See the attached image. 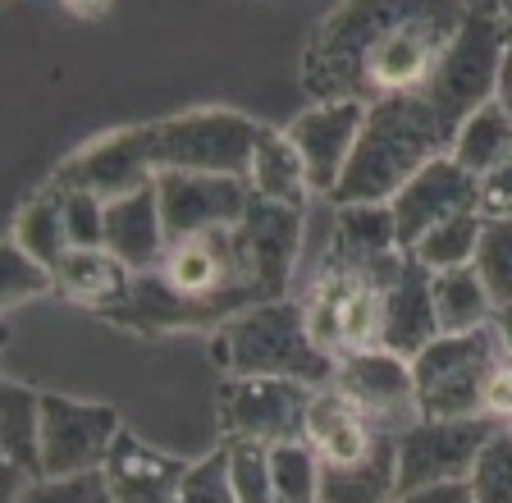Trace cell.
<instances>
[{"label":"cell","mask_w":512,"mask_h":503,"mask_svg":"<svg viewBox=\"0 0 512 503\" xmlns=\"http://www.w3.org/2000/svg\"><path fill=\"white\" fill-rule=\"evenodd\" d=\"M503 46H508V23H503L499 14L471 10L467 23L458 28V37L439 55V69L426 87V101L435 106L448 138H458L462 119H467L471 110L490 106V101L499 97Z\"/></svg>","instance_id":"7"},{"label":"cell","mask_w":512,"mask_h":503,"mask_svg":"<svg viewBox=\"0 0 512 503\" xmlns=\"http://www.w3.org/2000/svg\"><path fill=\"white\" fill-rule=\"evenodd\" d=\"M133 270L110 252V247H69L55 266V293L74 307H87L96 316H110L119 302L133 293Z\"/></svg>","instance_id":"20"},{"label":"cell","mask_w":512,"mask_h":503,"mask_svg":"<svg viewBox=\"0 0 512 503\" xmlns=\"http://www.w3.org/2000/svg\"><path fill=\"white\" fill-rule=\"evenodd\" d=\"M490 325H494V334H499L503 357H512V302H508V307H494Z\"/></svg>","instance_id":"40"},{"label":"cell","mask_w":512,"mask_h":503,"mask_svg":"<svg viewBox=\"0 0 512 503\" xmlns=\"http://www.w3.org/2000/svg\"><path fill=\"white\" fill-rule=\"evenodd\" d=\"M320 467L307 439L270 444V476H275V503H320Z\"/></svg>","instance_id":"29"},{"label":"cell","mask_w":512,"mask_h":503,"mask_svg":"<svg viewBox=\"0 0 512 503\" xmlns=\"http://www.w3.org/2000/svg\"><path fill=\"white\" fill-rule=\"evenodd\" d=\"M398 257H403V252H394V257H384V261H371V266H357V261H348V257L325 252L307 298H302V311H307L311 339H316L334 362L380 343V293H384V275L398 266Z\"/></svg>","instance_id":"5"},{"label":"cell","mask_w":512,"mask_h":503,"mask_svg":"<svg viewBox=\"0 0 512 503\" xmlns=\"http://www.w3.org/2000/svg\"><path fill=\"white\" fill-rule=\"evenodd\" d=\"M480 215L485 220H512V161L480 179Z\"/></svg>","instance_id":"37"},{"label":"cell","mask_w":512,"mask_h":503,"mask_svg":"<svg viewBox=\"0 0 512 503\" xmlns=\"http://www.w3.org/2000/svg\"><path fill=\"white\" fill-rule=\"evenodd\" d=\"M490 421L512 426V357H499V366L485 380V407H480Z\"/></svg>","instance_id":"38"},{"label":"cell","mask_w":512,"mask_h":503,"mask_svg":"<svg viewBox=\"0 0 512 503\" xmlns=\"http://www.w3.org/2000/svg\"><path fill=\"white\" fill-rule=\"evenodd\" d=\"M330 252L348 257L357 266H371L403 252L398 247V225L389 202H352V206H330Z\"/></svg>","instance_id":"23"},{"label":"cell","mask_w":512,"mask_h":503,"mask_svg":"<svg viewBox=\"0 0 512 503\" xmlns=\"http://www.w3.org/2000/svg\"><path fill=\"white\" fill-rule=\"evenodd\" d=\"M430 298H435L439 334L480 330V325H490V316H494V298L476 266L435 270V275H430Z\"/></svg>","instance_id":"26"},{"label":"cell","mask_w":512,"mask_h":503,"mask_svg":"<svg viewBox=\"0 0 512 503\" xmlns=\"http://www.w3.org/2000/svg\"><path fill=\"white\" fill-rule=\"evenodd\" d=\"M211 357L224 375H275L325 389L334 380V357L311 339L302 298H275L234 316L211 334Z\"/></svg>","instance_id":"3"},{"label":"cell","mask_w":512,"mask_h":503,"mask_svg":"<svg viewBox=\"0 0 512 503\" xmlns=\"http://www.w3.org/2000/svg\"><path fill=\"white\" fill-rule=\"evenodd\" d=\"M14 503H115L106 471H78V476H42L28 481Z\"/></svg>","instance_id":"34"},{"label":"cell","mask_w":512,"mask_h":503,"mask_svg":"<svg viewBox=\"0 0 512 503\" xmlns=\"http://www.w3.org/2000/svg\"><path fill=\"white\" fill-rule=\"evenodd\" d=\"M394 503H476V499H471V481H444V485H426V490H407Z\"/></svg>","instance_id":"39"},{"label":"cell","mask_w":512,"mask_h":503,"mask_svg":"<svg viewBox=\"0 0 512 503\" xmlns=\"http://www.w3.org/2000/svg\"><path fill=\"white\" fill-rule=\"evenodd\" d=\"M0 458L23 481H42V394L19 380H0Z\"/></svg>","instance_id":"22"},{"label":"cell","mask_w":512,"mask_h":503,"mask_svg":"<svg viewBox=\"0 0 512 503\" xmlns=\"http://www.w3.org/2000/svg\"><path fill=\"white\" fill-rule=\"evenodd\" d=\"M471 499L476 503H512V430H494V439L480 449L471 467Z\"/></svg>","instance_id":"33"},{"label":"cell","mask_w":512,"mask_h":503,"mask_svg":"<svg viewBox=\"0 0 512 503\" xmlns=\"http://www.w3.org/2000/svg\"><path fill=\"white\" fill-rule=\"evenodd\" d=\"M480 229H485V215L480 211H462V215H448L430 229L421 243L412 247V257L435 275V270H458L476 261V247H480Z\"/></svg>","instance_id":"28"},{"label":"cell","mask_w":512,"mask_h":503,"mask_svg":"<svg viewBox=\"0 0 512 503\" xmlns=\"http://www.w3.org/2000/svg\"><path fill=\"white\" fill-rule=\"evenodd\" d=\"M494 430L503 426L490 417H467V421L416 417L412 426L398 430V494L444 481H467L480 449L494 439Z\"/></svg>","instance_id":"9"},{"label":"cell","mask_w":512,"mask_h":503,"mask_svg":"<svg viewBox=\"0 0 512 503\" xmlns=\"http://www.w3.org/2000/svg\"><path fill=\"white\" fill-rule=\"evenodd\" d=\"M366 124V106L362 101H316L311 110H302L293 124H288V142L298 147L302 170H307L311 193L325 197L339 188L343 170H348V156L357 147V133Z\"/></svg>","instance_id":"14"},{"label":"cell","mask_w":512,"mask_h":503,"mask_svg":"<svg viewBox=\"0 0 512 503\" xmlns=\"http://www.w3.org/2000/svg\"><path fill=\"white\" fill-rule=\"evenodd\" d=\"M453 138L439 124L426 92L416 97H384L366 106V124L357 133V147L348 156L339 188L330 193V206L352 202H394L403 183L416 170H426L435 156H448Z\"/></svg>","instance_id":"2"},{"label":"cell","mask_w":512,"mask_h":503,"mask_svg":"<svg viewBox=\"0 0 512 503\" xmlns=\"http://www.w3.org/2000/svg\"><path fill=\"white\" fill-rule=\"evenodd\" d=\"M398 499V435H384L366 458L325 462L320 503H394Z\"/></svg>","instance_id":"21"},{"label":"cell","mask_w":512,"mask_h":503,"mask_svg":"<svg viewBox=\"0 0 512 503\" xmlns=\"http://www.w3.org/2000/svg\"><path fill=\"white\" fill-rule=\"evenodd\" d=\"M160 215H165V234L192 238L211 234V229H234L252 206V183L234 174H160Z\"/></svg>","instance_id":"11"},{"label":"cell","mask_w":512,"mask_h":503,"mask_svg":"<svg viewBox=\"0 0 512 503\" xmlns=\"http://www.w3.org/2000/svg\"><path fill=\"white\" fill-rule=\"evenodd\" d=\"M448 156H453L467 174H476V179H485V174H494L503 161H512V115H508V106L494 97L490 106L471 110V115L462 119L453 147H448Z\"/></svg>","instance_id":"25"},{"label":"cell","mask_w":512,"mask_h":503,"mask_svg":"<svg viewBox=\"0 0 512 503\" xmlns=\"http://www.w3.org/2000/svg\"><path fill=\"white\" fill-rule=\"evenodd\" d=\"M394 225H398V247L412 252L439 220L462 211H480V179L467 174L453 156H435L426 170H416L403 183V193L394 197Z\"/></svg>","instance_id":"15"},{"label":"cell","mask_w":512,"mask_h":503,"mask_svg":"<svg viewBox=\"0 0 512 503\" xmlns=\"http://www.w3.org/2000/svg\"><path fill=\"white\" fill-rule=\"evenodd\" d=\"M247 183H252L256 197L279 202V206H298V211H307V202L316 197L311 193V183H307V170H302L298 147L288 142L284 129H270V124H266V133H261V142H256V151H252Z\"/></svg>","instance_id":"24"},{"label":"cell","mask_w":512,"mask_h":503,"mask_svg":"<svg viewBox=\"0 0 512 503\" xmlns=\"http://www.w3.org/2000/svg\"><path fill=\"white\" fill-rule=\"evenodd\" d=\"M106 247L133 270V275L160 270L165 247H170V234H165V215H160V188L156 183L106 202Z\"/></svg>","instance_id":"18"},{"label":"cell","mask_w":512,"mask_h":503,"mask_svg":"<svg viewBox=\"0 0 512 503\" xmlns=\"http://www.w3.org/2000/svg\"><path fill=\"white\" fill-rule=\"evenodd\" d=\"M384 435H394V430L375 426L348 394H339L334 385L316 389L311 412H307V435L302 439L316 449L320 462H357V458H366Z\"/></svg>","instance_id":"19"},{"label":"cell","mask_w":512,"mask_h":503,"mask_svg":"<svg viewBox=\"0 0 512 503\" xmlns=\"http://www.w3.org/2000/svg\"><path fill=\"white\" fill-rule=\"evenodd\" d=\"M471 266L480 270L494 307H508L512 302V220H485Z\"/></svg>","instance_id":"31"},{"label":"cell","mask_w":512,"mask_h":503,"mask_svg":"<svg viewBox=\"0 0 512 503\" xmlns=\"http://www.w3.org/2000/svg\"><path fill=\"white\" fill-rule=\"evenodd\" d=\"M302 220H307V211H298V206H279L252 193L247 215L234 225L247 279H256L270 298H288V284H293L302 252Z\"/></svg>","instance_id":"12"},{"label":"cell","mask_w":512,"mask_h":503,"mask_svg":"<svg viewBox=\"0 0 512 503\" xmlns=\"http://www.w3.org/2000/svg\"><path fill=\"white\" fill-rule=\"evenodd\" d=\"M316 385L275 380V375H224L220 380V435L256 439V444H284L307 435V412Z\"/></svg>","instance_id":"8"},{"label":"cell","mask_w":512,"mask_h":503,"mask_svg":"<svg viewBox=\"0 0 512 503\" xmlns=\"http://www.w3.org/2000/svg\"><path fill=\"white\" fill-rule=\"evenodd\" d=\"M467 0H343L302 51L311 101H384L426 92L439 55L467 23Z\"/></svg>","instance_id":"1"},{"label":"cell","mask_w":512,"mask_h":503,"mask_svg":"<svg viewBox=\"0 0 512 503\" xmlns=\"http://www.w3.org/2000/svg\"><path fill=\"white\" fill-rule=\"evenodd\" d=\"M261 133H266V124H256L252 115L229 110V106L188 110V115L151 119V124H128L133 151H138L142 170L151 179H160V174H170V170L247 179Z\"/></svg>","instance_id":"4"},{"label":"cell","mask_w":512,"mask_h":503,"mask_svg":"<svg viewBox=\"0 0 512 503\" xmlns=\"http://www.w3.org/2000/svg\"><path fill=\"white\" fill-rule=\"evenodd\" d=\"M124 417L110 403H87L69 394H42V467L46 476L101 471L115 449Z\"/></svg>","instance_id":"10"},{"label":"cell","mask_w":512,"mask_h":503,"mask_svg":"<svg viewBox=\"0 0 512 503\" xmlns=\"http://www.w3.org/2000/svg\"><path fill=\"white\" fill-rule=\"evenodd\" d=\"M508 430H512V426H508Z\"/></svg>","instance_id":"46"},{"label":"cell","mask_w":512,"mask_h":503,"mask_svg":"<svg viewBox=\"0 0 512 503\" xmlns=\"http://www.w3.org/2000/svg\"><path fill=\"white\" fill-rule=\"evenodd\" d=\"M467 5L480 14H499L503 23H512V0H467Z\"/></svg>","instance_id":"42"},{"label":"cell","mask_w":512,"mask_h":503,"mask_svg":"<svg viewBox=\"0 0 512 503\" xmlns=\"http://www.w3.org/2000/svg\"><path fill=\"white\" fill-rule=\"evenodd\" d=\"M339 394H348L352 403L362 407L366 417L384 430H403L412 426L421 412H416V380H412V362L389 348H362V353L343 357L334 366V380H330Z\"/></svg>","instance_id":"13"},{"label":"cell","mask_w":512,"mask_h":503,"mask_svg":"<svg viewBox=\"0 0 512 503\" xmlns=\"http://www.w3.org/2000/svg\"><path fill=\"white\" fill-rule=\"evenodd\" d=\"M503 348L494 325L467 334H439L430 348L412 357L416 412L426 421H467L485 417V380L499 366Z\"/></svg>","instance_id":"6"},{"label":"cell","mask_w":512,"mask_h":503,"mask_svg":"<svg viewBox=\"0 0 512 503\" xmlns=\"http://www.w3.org/2000/svg\"><path fill=\"white\" fill-rule=\"evenodd\" d=\"M174 503H238L234 476H229V444L220 439V449H211L206 458L192 462L188 481L179 485Z\"/></svg>","instance_id":"35"},{"label":"cell","mask_w":512,"mask_h":503,"mask_svg":"<svg viewBox=\"0 0 512 503\" xmlns=\"http://www.w3.org/2000/svg\"><path fill=\"white\" fill-rule=\"evenodd\" d=\"M439 339V316H435V298H430V270L403 252L398 266L384 275V293H380V348L407 357L412 362L421 348Z\"/></svg>","instance_id":"16"},{"label":"cell","mask_w":512,"mask_h":503,"mask_svg":"<svg viewBox=\"0 0 512 503\" xmlns=\"http://www.w3.org/2000/svg\"><path fill=\"white\" fill-rule=\"evenodd\" d=\"M42 293H55V270L42 266L37 257H28L10 238L0 247V311H14L23 302L42 298Z\"/></svg>","instance_id":"30"},{"label":"cell","mask_w":512,"mask_h":503,"mask_svg":"<svg viewBox=\"0 0 512 503\" xmlns=\"http://www.w3.org/2000/svg\"><path fill=\"white\" fill-rule=\"evenodd\" d=\"M508 37H512V23H508Z\"/></svg>","instance_id":"45"},{"label":"cell","mask_w":512,"mask_h":503,"mask_svg":"<svg viewBox=\"0 0 512 503\" xmlns=\"http://www.w3.org/2000/svg\"><path fill=\"white\" fill-rule=\"evenodd\" d=\"M64 206V229L69 247H106V197L87 188H55Z\"/></svg>","instance_id":"36"},{"label":"cell","mask_w":512,"mask_h":503,"mask_svg":"<svg viewBox=\"0 0 512 503\" xmlns=\"http://www.w3.org/2000/svg\"><path fill=\"white\" fill-rule=\"evenodd\" d=\"M499 97H512V37L503 46V65H499Z\"/></svg>","instance_id":"43"},{"label":"cell","mask_w":512,"mask_h":503,"mask_svg":"<svg viewBox=\"0 0 512 503\" xmlns=\"http://www.w3.org/2000/svg\"><path fill=\"white\" fill-rule=\"evenodd\" d=\"M14 243L37 257L42 266H60L64 252H69V229H64V206H60V193L55 188H42V193L32 197V202L19 206L14 215Z\"/></svg>","instance_id":"27"},{"label":"cell","mask_w":512,"mask_h":503,"mask_svg":"<svg viewBox=\"0 0 512 503\" xmlns=\"http://www.w3.org/2000/svg\"><path fill=\"white\" fill-rule=\"evenodd\" d=\"M503 101V106H508V115H512V97H499Z\"/></svg>","instance_id":"44"},{"label":"cell","mask_w":512,"mask_h":503,"mask_svg":"<svg viewBox=\"0 0 512 503\" xmlns=\"http://www.w3.org/2000/svg\"><path fill=\"white\" fill-rule=\"evenodd\" d=\"M224 444H229V476H234L238 503H275L270 444H256V439H224Z\"/></svg>","instance_id":"32"},{"label":"cell","mask_w":512,"mask_h":503,"mask_svg":"<svg viewBox=\"0 0 512 503\" xmlns=\"http://www.w3.org/2000/svg\"><path fill=\"white\" fill-rule=\"evenodd\" d=\"M64 10H74V14H83V19H101V14L110 10V0H60Z\"/></svg>","instance_id":"41"},{"label":"cell","mask_w":512,"mask_h":503,"mask_svg":"<svg viewBox=\"0 0 512 503\" xmlns=\"http://www.w3.org/2000/svg\"><path fill=\"white\" fill-rule=\"evenodd\" d=\"M101 471H106V485L115 494V503H174L179 485L188 481L192 462L179 458V453L156 449V444L138 439L124 426Z\"/></svg>","instance_id":"17"}]
</instances>
